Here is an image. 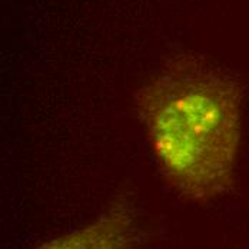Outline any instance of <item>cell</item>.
Listing matches in <instances>:
<instances>
[{"label": "cell", "instance_id": "6da1fadb", "mask_svg": "<svg viewBox=\"0 0 249 249\" xmlns=\"http://www.w3.org/2000/svg\"><path fill=\"white\" fill-rule=\"evenodd\" d=\"M155 163L183 199L206 203L233 185L242 136V89L194 57L162 68L136 95Z\"/></svg>", "mask_w": 249, "mask_h": 249}, {"label": "cell", "instance_id": "7a4b0ae2", "mask_svg": "<svg viewBox=\"0 0 249 249\" xmlns=\"http://www.w3.org/2000/svg\"><path fill=\"white\" fill-rule=\"evenodd\" d=\"M135 219L126 205H116L86 226L56 238L37 249H130Z\"/></svg>", "mask_w": 249, "mask_h": 249}]
</instances>
